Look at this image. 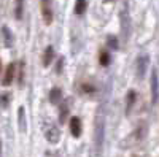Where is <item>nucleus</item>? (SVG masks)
Wrapping results in <instances>:
<instances>
[{
  "mask_svg": "<svg viewBox=\"0 0 159 157\" xmlns=\"http://www.w3.org/2000/svg\"><path fill=\"white\" fill-rule=\"evenodd\" d=\"M103 133H105V111L103 108H99L96 114V121H94V148H96L97 155H100L102 152Z\"/></svg>",
  "mask_w": 159,
  "mask_h": 157,
  "instance_id": "f257e3e1",
  "label": "nucleus"
},
{
  "mask_svg": "<svg viewBox=\"0 0 159 157\" xmlns=\"http://www.w3.org/2000/svg\"><path fill=\"white\" fill-rule=\"evenodd\" d=\"M45 137L49 143H52V145H56V143L59 141V137H61V132L59 129L54 122H48L45 125Z\"/></svg>",
  "mask_w": 159,
  "mask_h": 157,
  "instance_id": "f03ea898",
  "label": "nucleus"
},
{
  "mask_svg": "<svg viewBox=\"0 0 159 157\" xmlns=\"http://www.w3.org/2000/svg\"><path fill=\"white\" fill-rule=\"evenodd\" d=\"M147 70H148V56L142 54L135 60V75L139 80H143L145 75H147Z\"/></svg>",
  "mask_w": 159,
  "mask_h": 157,
  "instance_id": "7ed1b4c3",
  "label": "nucleus"
},
{
  "mask_svg": "<svg viewBox=\"0 0 159 157\" xmlns=\"http://www.w3.org/2000/svg\"><path fill=\"white\" fill-rule=\"evenodd\" d=\"M147 133H148V124H147V122H140V124L137 125V129L134 130V133L129 137V141H132V143H140V141L145 140Z\"/></svg>",
  "mask_w": 159,
  "mask_h": 157,
  "instance_id": "20e7f679",
  "label": "nucleus"
},
{
  "mask_svg": "<svg viewBox=\"0 0 159 157\" xmlns=\"http://www.w3.org/2000/svg\"><path fill=\"white\" fill-rule=\"evenodd\" d=\"M40 8H42V18L46 25L52 22V3L51 0H40Z\"/></svg>",
  "mask_w": 159,
  "mask_h": 157,
  "instance_id": "39448f33",
  "label": "nucleus"
},
{
  "mask_svg": "<svg viewBox=\"0 0 159 157\" xmlns=\"http://www.w3.org/2000/svg\"><path fill=\"white\" fill-rule=\"evenodd\" d=\"M121 32H123L124 38H129V35H130V18H129L127 7H124L123 11H121Z\"/></svg>",
  "mask_w": 159,
  "mask_h": 157,
  "instance_id": "423d86ee",
  "label": "nucleus"
},
{
  "mask_svg": "<svg viewBox=\"0 0 159 157\" xmlns=\"http://www.w3.org/2000/svg\"><path fill=\"white\" fill-rule=\"evenodd\" d=\"M15 73H16V63H8L7 65V70L3 73V86H10L13 83V80H15Z\"/></svg>",
  "mask_w": 159,
  "mask_h": 157,
  "instance_id": "0eeeda50",
  "label": "nucleus"
},
{
  "mask_svg": "<svg viewBox=\"0 0 159 157\" xmlns=\"http://www.w3.org/2000/svg\"><path fill=\"white\" fill-rule=\"evenodd\" d=\"M159 98V80H157V73H151V102L156 103Z\"/></svg>",
  "mask_w": 159,
  "mask_h": 157,
  "instance_id": "6e6552de",
  "label": "nucleus"
},
{
  "mask_svg": "<svg viewBox=\"0 0 159 157\" xmlns=\"http://www.w3.org/2000/svg\"><path fill=\"white\" fill-rule=\"evenodd\" d=\"M70 133L75 138H78L80 135H81V119L76 117V116H73L70 119Z\"/></svg>",
  "mask_w": 159,
  "mask_h": 157,
  "instance_id": "1a4fd4ad",
  "label": "nucleus"
},
{
  "mask_svg": "<svg viewBox=\"0 0 159 157\" xmlns=\"http://www.w3.org/2000/svg\"><path fill=\"white\" fill-rule=\"evenodd\" d=\"M2 38H3V46L5 48H11L13 43H15V37H13L11 30L7 25H2Z\"/></svg>",
  "mask_w": 159,
  "mask_h": 157,
  "instance_id": "9d476101",
  "label": "nucleus"
},
{
  "mask_svg": "<svg viewBox=\"0 0 159 157\" xmlns=\"http://www.w3.org/2000/svg\"><path fill=\"white\" fill-rule=\"evenodd\" d=\"M135 100H137V94H135V90L130 89L127 92V97H126V114H130L132 108L135 105Z\"/></svg>",
  "mask_w": 159,
  "mask_h": 157,
  "instance_id": "9b49d317",
  "label": "nucleus"
},
{
  "mask_svg": "<svg viewBox=\"0 0 159 157\" xmlns=\"http://www.w3.org/2000/svg\"><path fill=\"white\" fill-rule=\"evenodd\" d=\"M49 102L52 105H57V103L62 102V90L59 87H54V89L49 90Z\"/></svg>",
  "mask_w": 159,
  "mask_h": 157,
  "instance_id": "f8f14e48",
  "label": "nucleus"
},
{
  "mask_svg": "<svg viewBox=\"0 0 159 157\" xmlns=\"http://www.w3.org/2000/svg\"><path fill=\"white\" fill-rule=\"evenodd\" d=\"M54 59V48L52 46H48L43 52V67H49V63Z\"/></svg>",
  "mask_w": 159,
  "mask_h": 157,
  "instance_id": "ddd939ff",
  "label": "nucleus"
},
{
  "mask_svg": "<svg viewBox=\"0 0 159 157\" xmlns=\"http://www.w3.org/2000/svg\"><path fill=\"white\" fill-rule=\"evenodd\" d=\"M86 10H88V0H76L75 2V15L81 16V15H84Z\"/></svg>",
  "mask_w": 159,
  "mask_h": 157,
  "instance_id": "4468645a",
  "label": "nucleus"
},
{
  "mask_svg": "<svg viewBox=\"0 0 159 157\" xmlns=\"http://www.w3.org/2000/svg\"><path fill=\"white\" fill-rule=\"evenodd\" d=\"M22 11H24V0H16V5H15L16 19H21L22 18Z\"/></svg>",
  "mask_w": 159,
  "mask_h": 157,
  "instance_id": "2eb2a0df",
  "label": "nucleus"
},
{
  "mask_svg": "<svg viewBox=\"0 0 159 157\" xmlns=\"http://www.w3.org/2000/svg\"><path fill=\"white\" fill-rule=\"evenodd\" d=\"M99 62L102 67H107V65L110 63V54L107 51H100V54H99Z\"/></svg>",
  "mask_w": 159,
  "mask_h": 157,
  "instance_id": "dca6fc26",
  "label": "nucleus"
},
{
  "mask_svg": "<svg viewBox=\"0 0 159 157\" xmlns=\"http://www.w3.org/2000/svg\"><path fill=\"white\" fill-rule=\"evenodd\" d=\"M18 113H19V130H25V117H24L25 111H24V108L21 107Z\"/></svg>",
  "mask_w": 159,
  "mask_h": 157,
  "instance_id": "f3484780",
  "label": "nucleus"
},
{
  "mask_svg": "<svg viewBox=\"0 0 159 157\" xmlns=\"http://www.w3.org/2000/svg\"><path fill=\"white\" fill-rule=\"evenodd\" d=\"M67 114H69V105H64V110H61V113H59V122L61 124H64L67 121Z\"/></svg>",
  "mask_w": 159,
  "mask_h": 157,
  "instance_id": "a211bd4d",
  "label": "nucleus"
},
{
  "mask_svg": "<svg viewBox=\"0 0 159 157\" xmlns=\"http://www.w3.org/2000/svg\"><path fill=\"white\" fill-rule=\"evenodd\" d=\"M107 45H108L110 48H113V49H118V38L113 37V35H110V37L107 38Z\"/></svg>",
  "mask_w": 159,
  "mask_h": 157,
  "instance_id": "6ab92c4d",
  "label": "nucleus"
},
{
  "mask_svg": "<svg viewBox=\"0 0 159 157\" xmlns=\"http://www.w3.org/2000/svg\"><path fill=\"white\" fill-rule=\"evenodd\" d=\"M81 89H83V92H86V94H91V92H94V90H96V87L91 86V84H83Z\"/></svg>",
  "mask_w": 159,
  "mask_h": 157,
  "instance_id": "aec40b11",
  "label": "nucleus"
},
{
  "mask_svg": "<svg viewBox=\"0 0 159 157\" xmlns=\"http://www.w3.org/2000/svg\"><path fill=\"white\" fill-rule=\"evenodd\" d=\"M24 81V63H19V84H22Z\"/></svg>",
  "mask_w": 159,
  "mask_h": 157,
  "instance_id": "412c9836",
  "label": "nucleus"
},
{
  "mask_svg": "<svg viewBox=\"0 0 159 157\" xmlns=\"http://www.w3.org/2000/svg\"><path fill=\"white\" fill-rule=\"evenodd\" d=\"M62 68H64V59H59V60H57V68H56V72L61 73Z\"/></svg>",
  "mask_w": 159,
  "mask_h": 157,
  "instance_id": "4be33fe9",
  "label": "nucleus"
},
{
  "mask_svg": "<svg viewBox=\"0 0 159 157\" xmlns=\"http://www.w3.org/2000/svg\"><path fill=\"white\" fill-rule=\"evenodd\" d=\"M7 105H8V95H7V94H3V95H2V107H3V108H7Z\"/></svg>",
  "mask_w": 159,
  "mask_h": 157,
  "instance_id": "5701e85b",
  "label": "nucleus"
},
{
  "mask_svg": "<svg viewBox=\"0 0 159 157\" xmlns=\"http://www.w3.org/2000/svg\"><path fill=\"white\" fill-rule=\"evenodd\" d=\"M107 2H110V0H107Z\"/></svg>",
  "mask_w": 159,
  "mask_h": 157,
  "instance_id": "b1692460",
  "label": "nucleus"
}]
</instances>
